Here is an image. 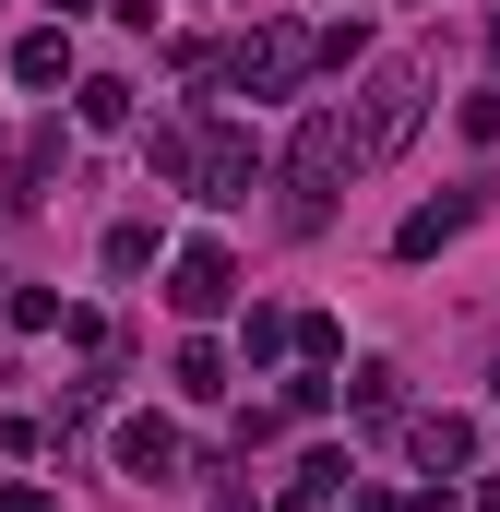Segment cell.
I'll return each instance as SVG.
<instances>
[{
  "mask_svg": "<svg viewBox=\"0 0 500 512\" xmlns=\"http://www.w3.org/2000/svg\"><path fill=\"white\" fill-rule=\"evenodd\" d=\"M0 512H48V501H36V489H12V501H0Z\"/></svg>",
  "mask_w": 500,
  "mask_h": 512,
  "instance_id": "ac0fdd59",
  "label": "cell"
},
{
  "mask_svg": "<svg viewBox=\"0 0 500 512\" xmlns=\"http://www.w3.org/2000/svg\"><path fill=\"white\" fill-rule=\"evenodd\" d=\"M191 179H203V203H250L262 143H250V131H203V167H191Z\"/></svg>",
  "mask_w": 500,
  "mask_h": 512,
  "instance_id": "5b68a950",
  "label": "cell"
},
{
  "mask_svg": "<svg viewBox=\"0 0 500 512\" xmlns=\"http://www.w3.org/2000/svg\"><path fill=\"white\" fill-rule=\"evenodd\" d=\"M429 48H393V60H370V96H358V120H346V143H358V167H381L405 131H417V108H429Z\"/></svg>",
  "mask_w": 500,
  "mask_h": 512,
  "instance_id": "6da1fadb",
  "label": "cell"
},
{
  "mask_svg": "<svg viewBox=\"0 0 500 512\" xmlns=\"http://www.w3.org/2000/svg\"><path fill=\"white\" fill-rule=\"evenodd\" d=\"M167 382L191 393V405H215V393H227V358H215V346H179V370H167Z\"/></svg>",
  "mask_w": 500,
  "mask_h": 512,
  "instance_id": "4fadbf2b",
  "label": "cell"
},
{
  "mask_svg": "<svg viewBox=\"0 0 500 512\" xmlns=\"http://www.w3.org/2000/svg\"><path fill=\"white\" fill-rule=\"evenodd\" d=\"M155 262V227H108V274H143Z\"/></svg>",
  "mask_w": 500,
  "mask_h": 512,
  "instance_id": "9a60e30c",
  "label": "cell"
},
{
  "mask_svg": "<svg viewBox=\"0 0 500 512\" xmlns=\"http://www.w3.org/2000/svg\"><path fill=\"white\" fill-rule=\"evenodd\" d=\"M48 12H60V24H72V12H84V0H48Z\"/></svg>",
  "mask_w": 500,
  "mask_h": 512,
  "instance_id": "ffe728a7",
  "label": "cell"
},
{
  "mask_svg": "<svg viewBox=\"0 0 500 512\" xmlns=\"http://www.w3.org/2000/svg\"><path fill=\"white\" fill-rule=\"evenodd\" d=\"M405 453L429 477H453V465H477V417H405Z\"/></svg>",
  "mask_w": 500,
  "mask_h": 512,
  "instance_id": "8992f818",
  "label": "cell"
},
{
  "mask_svg": "<svg viewBox=\"0 0 500 512\" xmlns=\"http://www.w3.org/2000/svg\"><path fill=\"white\" fill-rule=\"evenodd\" d=\"M310 60H322V36H310V24H262V36H239L227 84H239V96H298V84H310Z\"/></svg>",
  "mask_w": 500,
  "mask_h": 512,
  "instance_id": "3957f363",
  "label": "cell"
},
{
  "mask_svg": "<svg viewBox=\"0 0 500 512\" xmlns=\"http://www.w3.org/2000/svg\"><path fill=\"white\" fill-rule=\"evenodd\" d=\"M215 512H250V489H227V501H215Z\"/></svg>",
  "mask_w": 500,
  "mask_h": 512,
  "instance_id": "d6986e66",
  "label": "cell"
},
{
  "mask_svg": "<svg viewBox=\"0 0 500 512\" xmlns=\"http://www.w3.org/2000/svg\"><path fill=\"white\" fill-rule=\"evenodd\" d=\"M489 60H500V12H489Z\"/></svg>",
  "mask_w": 500,
  "mask_h": 512,
  "instance_id": "44dd1931",
  "label": "cell"
},
{
  "mask_svg": "<svg viewBox=\"0 0 500 512\" xmlns=\"http://www.w3.org/2000/svg\"><path fill=\"white\" fill-rule=\"evenodd\" d=\"M465 215H477V203H417V215L393 227V251H405V262H429L441 239H453V227H465Z\"/></svg>",
  "mask_w": 500,
  "mask_h": 512,
  "instance_id": "8fae6325",
  "label": "cell"
},
{
  "mask_svg": "<svg viewBox=\"0 0 500 512\" xmlns=\"http://www.w3.org/2000/svg\"><path fill=\"white\" fill-rule=\"evenodd\" d=\"M72 108H84V131H120V120H131V84H120V72H84Z\"/></svg>",
  "mask_w": 500,
  "mask_h": 512,
  "instance_id": "7c38bea8",
  "label": "cell"
},
{
  "mask_svg": "<svg viewBox=\"0 0 500 512\" xmlns=\"http://www.w3.org/2000/svg\"><path fill=\"white\" fill-rule=\"evenodd\" d=\"M120 477H179V429L167 417H120Z\"/></svg>",
  "mask_w": 500,
  "mask_h": 512,
  "instance_id": "9c48e42d",
  "label": "cell"
},
{
  "mask_svg": "<svg viewBox=\"0 0 500 512\" xmlns=\"http://www.w3.org/2000/svg\"><path fill=\"white\" fill-rule=\"evenodd\" d=\"M227 298H239V262H227V239H191V251L167 262V310H179V322H215Z\"/></svg>",
  "mask_w": 500,
  "mask_h": 512,
  "instance_id": "277c9868",
  "label": "cell"
},
{
  "mask_svg": "<svg viewBox=\"0 0 500 512\" xmlns=\"http://www.w3.org/2000/svg\"><path fill=\"white\" fill-rule=\"evenodd\" d=\"M346 167H358V143H346V108H322V120H298L286 143V227L310 239L322 215H334V191H346Z\"/></svg>",
  "mask_w": 500,
  "mask_h": 512,
  "instance_id": "7a4b0ae2",
  "label": "cell"
},
{
  "mask_svg": "<svg viewBox=\"0 0 500 512\" xmlns=\"http://www.w3.org/2000/svg\"><path fill=\"white\" fill-rule=\"evenodd\" d=\"M239 358H250V370H262V358H286V322H274V310H250V322H239Z\"/></svg>",
  "mask_w": 500,
  "mask_h": 512,
  "instance_id": "5bb4252c",
  "label": "cell"
},
{
  "mask_svg": "<svg viewBox=\"0 0 500 512\" xmlns=\"http://www.w3.org/2000/svg\"><path fill=\"white\" fill-rule=\"evenodd\" d=\"M12 84H24V96H48V84H72V24H36V36L12 48Z\"/></svg>",
  "mask_w": 500,
  "mask_h": 512,
  "instance_id": "ba28073f",
  "label": "cell"
},
{
  "mask_svg": "<svg viewBox=\"0 0 500 512\" xmlns=\"http://www.w3.org/2000/svg\"><path fill=\"white\" fill-rule=\"evenodd\" d=\"M143 167H155V191H179L191 167H203V131L191 120H167V131H143Z\"/></svg>",
  "mask_w": 500,
  "mask_h": 512,
  "instance_id": "30bf717a",
  "label": "cell"
},
{
  "mask_svg": "<svg viewBox=\"0 0 500 512\" xmlns=\"http://www.w3.org/2000/svg\"><path fill=\"white\" fill-rule=\"evenodd\" d=\"M465 143H500V96H465Z\"/></svg>",
  "mask_w": 500,
  "mask_h": 512,
  "instance_id": "2e32d148",
  "label": "cell"
},
{
  "mask_svg": "<svg viewBox=\"0 0 500 512\" xmlns=\"http://www.w3.org/2000/svg\"><path fill=\"white\" fill-rule=\"evenodd\" d=\"M465 512H500V477H477V501H465Z\"/></svg>",
  "mask_w": 500,
  "mask_h": 512,
  "instance_id": "e0dca14e",
  "label": "cell"
},
{
  "mask_svg": "<svg viewBox=\"0 0 500 512\" xmlns=\"http://www.w3.org/2000/svg\"><path fill=\"white\" fill-rule=\"evenodd\" d=\"M0 179H12V203H36V191L60 179V120H24V131H12V167H0Z\"/></svg>",
  "mask_w": 500,
  "mask_h": 512,
  "instance_id": "52a82bcc",
  "label": "cell"
}]
</instances>
